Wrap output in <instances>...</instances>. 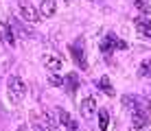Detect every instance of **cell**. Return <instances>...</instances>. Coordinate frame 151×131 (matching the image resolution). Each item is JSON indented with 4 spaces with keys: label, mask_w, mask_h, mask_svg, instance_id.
Listing matches in <instances>:
<instances>
[{
    "label": "cell",
    "mask_w": 151,
    "mask_h": 131,
    "mask_svg": "<svg viewBox=\"0 0 151 131\" xmlns=\"http://www.w3.org/2000/svg\"><path fill=\"white\" fill-rule=\"evenodd\" d=\"M138 74L140 77H151V61H142V64H140Z\"/></svg>",
    "instance_id": "15"
},
{
    "label": "cell",
    "mask_w": 151,
    "mask_h": 131,
    "mask_svg": "<svg viewBox=\"0 0 151 131\" xmlns=\"http://www.w3.org/2000/svg\"><path fill=\"white\" fill-rule=\"evenodd\" d=\"M116 44H118V39H116V35H107L105 39H103V44H101V50L103 52H112L114 48H116Z\"/></svg>",
    "instance_id": "10"
},
{
    "label": "cell",
    "mask_w": 151,
    "mask_h": 131,
    "mask_svg": "<svg viewBox=\"0 0 151 131\" xmlns=\"http://www.w3.org/2000/svg\"><path fill=\"white\" fill-rule=\"evenodd\" d=\"M64 83H66V87H68V92H75L77 87H79V77H77L75 72H70V74L64 79Z\"/></svg>",
    "instance_id": "14"
},
{
    "label": "cell",
    "mask_w": 151,
    "mask_h": 131,
    "mask_svg": "<svg viewBox=\"0 0 151 131\" xmlns=\"http://www.w3.org/2000/svg\"><path fill=\"white\" fill-rule=\"evenodd\" d=\"M147 112L145 109H140V112H134L132 114V125H134V129H142V127H147Z\"/></svg>",
    "instance_id": "6"
},
{
    "label": "cell",
    "mask_w": 151,
    "mask_h": 131,
    "mask_svg": "<svg viewBox=\"0 0 151 131\" xmlns=\"http://www.w3.org/2000/svg\"><path fill=\"white\" fill-rule=\"evenodd\" d=\"M92 2H101V0H92Z\"/></svg>",
    "instance_id": "22"
},
{
    "label": "cell",
    "mask_w": 151,
    "mask_h": 131,
    "mask_svg": "<svg viewBox=\"0 0 151 131\" xmlns=\"http://www.w3.org/2000/svg\"><path fill=\"white\" fill-rule=\"evenodd\" d=\"M7 92H9L11 103H20L24 98V94H27V85H24V81L20 77L11 74L9 77V83H7Z\"/></svg>",
    "instance_id": "1"
},
{
    "label": "cell",
    "mask_w": 151,
    "mask_h": 131,
    "mask_svg": "<svg viewBox=\"0 0 151 131\" xmlns=\"http://www.w3.org/2000/svg\"><path fill=\"white\" fill-rule=\"evenodd\" d=\"M123 105H125L132 114L145 109V101H142L140 96H136V94H125V96H123Z\"/></svg>",
    "instance_id": "2"
},
{
    "label": "cell",
    "mask_w": 151,
    "mask_h": 131,
    "mask_svg": "<svg viewBox=\"0 0 151 131\" xmlns=\"http://www.w3.org/2000/svg\"><path fill=\"white\" fill-rule=\"evenodd\" d=\"M0 37L4 39V44H7V46H15V33L11 31V26H7V24L0 26Z\"/></svg>",
    "instance_id": "8"
},
{
    "label": "cell",
    "mask_w": 151,
    "mask_h": 131,
    "mask_svg": "<svg viewBox=\"0 0 151 131\" xmlns=\"http://www.w3.org/2000/svg\"><path fill=\"white\" fill-rule=\"evenodd\" d=\"M20 15H22V18L27 20V22H37V20H40L37 11H35V9L31 7V4H22V7H20Z\"/></svg>",
    "instance_id": "7"
},
{
    "label": "cell",
    "mask_w": 151,
    "mask_h": 131,
    "mask_svg": "<svg viewBox=\"0 0 151 131\" xmlns=\"http://www.w3.org/2000/svg\"><path fill=\"white\" fill-rule=\"evenodd\" d=\"M99 127H101V131H107V127H110V112L107 109H99Z\"/></svg>",
    "instance_id": "13"
},
{
    "label": "cell",
    "mask_w": 151,
    "mask_h": 131,
    "mask_svg": "<svg viewBox=\"0 0 151 131\" xmlns=\"http://www.w3.org/2000/svg\"><path fill=\"white\" fill-rule=\"evenodd\" d=\"M57 116H59V122H64V125H68V122H70V114L66 112V109L57 107Z\"/></svg>",
    "instance_id": "16"
},
{
    "label": "cell",
    "mask_w": 151,
    "mask_h": 131,
    "mask_svg": "<svg viewBox=\"0 0 151 131\" xmlns=\"http://www.w3.org/2000/svg\"><path fill=\"white\" fill-rule=\"evenodd\" d=\"M55 9H57L55 0H40V9H37V13H42L44 18H53V15H55Z\"/></svg>",
    "instance_id": "5"
},
{
    "label": "cell",
    "mask_w": 151,
    "mask_h": 131,
    "mask_svg": "<svg viewBox=\"0 0 151 131\" xmlns=\"http://www.w3.org/2000/svg\"><path fill=\"white\" fill-rule=\"evenodd\" d=\"M134 4H136V9H140V11H145V13H149L151 11V7L147 2H145V0H134Z\"/></svg>",
    "instance_id": "18"
},
{
    "label": "cell",
    "mask_w": 151,
    "mask_h": 131,
    "mask_svg": "<svg viewBox=\"0 0 151 131\" xmlns=\"http://www.w3.org/2000/svg\"><path fill=\"white\" fill-rule=\"evenodd\" d=\"M149 131H151V129H149Z\"/></svg>",
    "instance_id": "23"
},
{
    "label": "cell",
    "mask_w": 151,
    "mask_h": 131,
    "mask_svg": "<svg viewBox=\"0 0 151 131\" xmlns=\"http://www.w3.org/2000/svg\"><path fill=\"white\" fill-rule=\"evenodd\" d=\"M94 112H96V98H94V96H86V98L81 101V114H83L86 118H90Z\"/></svg>",
    "instance_id": "4"
},
{
    "label": "cell",
    "mask_w": 151,
    "mask_h": 131,
    "mask_svg": "<svg viewBox=\"0 0 151 131\" xmlns=\"http://www.w3.org/2000/svg\"><path fill=\"white\" fill-rule=\"evenodd\" d=\"M96 85H99V90L105 92L107 96H114V87H112V83H110V79H107V77H101L96 81Z\"/></svg>",
    "instance_id": "12"
},
{
    "label": "cell",
    "mask_w": 151,
    "mask_h": 131,
    "mask_svg": "<svg viewBox=\"0 0 151 131\" xmlns=\"http://www.w3.org/2000/svg\"><path fill=\"white\" fill-rule=\"evenodd\" d=\"M81 42H77L75 46H70V52L75 55V59H77V64H79L81 68H88V64H86V59H83V50H81Z\"/></svg>",
    "instance_id": "11"
},
{
    "label": "cell",
    "mask_w": 151,
    "mask_h": 131,
    "mask_svg": "<svg viewBox=\"0 0 151 131\" xmlns=\"http://www.w3.org/2000/svg\"><path fill=\"white\" fill-rule=\"evenodd\" d=\"M42 64L48 68L50 72H57V70L61 68V59H59V55H53V52H44V55H42Z\"/></svg>",
    "instance_id": "3"
},
{
    "label": "cell",
    "mask_w": 151,
    "mask_h": 131,
    "mask_svg": "<svg viewBox=\"0 0 151 131\" xmlns=\"http://www.w3.org/2000/svg\"><path fill=\"white\" fill-rule=\"evenodd\" d=\"M136 29L145 35V37H151V20L138 18V20H136Z\"/></svg>",
    "instance_id": "9"
},
{
    "label": "cell",
    "mask_w": 151,
    "mask_h": 131,
    "mask_svg": "<svg viewBox=\"0 0 151 131\" xmlns=\"http://www.w3.org/2000/svg\"><path fill=\"white\" fill-rule=\"evenodd\" d=\"M44 118H46V125H48V127H57V120H55V116H50V114H44Z\"/></svg>",
    "instance_id": "19"
},
{
    "label": "cell",
    "mask_w": 151,
    "mask_h": 131,
    "mask_svg": "<svg viewBox=\"0 0 151 131\" xmlns=\"http://www.w3.org/2000/svg\"><path fill=\"white\" fill-rule=\"evenodd\" d=\"M35 131H46V129H42V127H35Z\"/></svg>",
    "instance_id": "21"
},
{
    "label": "cell",
    "mask_w": 151,
    "mask_h": 131,
    "mask_svg": "<svg viewBox=\"0 0 151 131\" xmlns=\"http://www.w3.org/2000/svg\"><path fill=\"white\" fill-rule=\"evenodd\" d=\"M66 127H68V131H77V122H75V120H70Z\"/></svg>",
    "instance_id": "20"
},
{
    "label": "cell",
    "mask_w": 151,
    "mask_h": 131,
    "mask_svg": "<svg viewBox=\"0 0 151 131\" xmlns=\"http://www.w3.org/2000/svg\"><path fill=\"white\" fill-rule=\"evenodd\" d=\"M48 83H50L53 87H61V85H64V79H61V77H57L55 72H53V74L48 77Z\"/></svg>",
    "instance_id": "17"
}]
</instances>
